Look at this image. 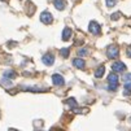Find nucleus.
I'll return each instance as SVG.
<instances>
[{"instance_id": "obj_1", "label": "nucleus", "mask_w": 131, "mask_h": 131, "mask_svg": "<svg viewBox=\"0 0 131 131\" xmlns=\"http://www.w3.org/2000/svg\"><path fill=\"white\" fill-rule=\"evenodd\" d=\"M108 83H109V91H116L118 87V77L117 74L112 73L108 75Z\"/></svg>"}, {"instance_id": "obj_2", "label": "nucleus", "mask_w": 131, "mask_h": 131, "mask_svg": "<svg viewBox=\"0 0 131 131\" xmlns=\"http://www.w3.org/2000/svg\"><path fill=\"white\" fill-rule=\"evenodd\" d=\"M118 53H119V51H118L117 46H110L106 49V56H108L109 59H117L118 57Z\"/></svg>"}, {"instance_id": "obj_3", "label": "nucleus", "mask_w": 131, "mask_h": 131, "mask_svg": "<svg viewBox=\"0 0 131 131\" xmlns=\"http://www.w3.org/2000/svg\"><path fill=\"white\" fill-rule=\"evenodd\" d=\"M88 30L93 35H99L100 34V25L96 21H91L90 22V26H88Z\"/></svg>"}, {"instance_id": "obj_4", "label": "nucleus", "mask_w": 131, "mask_h": 131, "mask_svg": "<svg viewBox=\"0 0 131 131\" xmlns=\"http://www.w3.org/2000/svg\"><path fill=\"white\" fill-rule=\"evenodd\" d=\"M40 21L43 24H51L53 21V17H52V14L49 12H43L40 14Z\"/></svg>"}, {"instance_id": "obj_5", "label": "nucleus", "mask_w": 131, "mask_h": 131, "mask_svg": "<svg viewBox=\"0 0 131 131\" xmlns=\"http://www.w3.org/2000/svg\"><path fill=\"white\" fill-rule=\"evenodd\" d=\"M64 77H61L60 74H53L52 75V83L54 86H62L64 84Z\"/></svg>"}, {"instance_id": "obj_6", "label": "nucleus", "mask_w": 131, "mask_h": 131, "mask_svg": "<svg viewBox=\"0 0 131 131\" xmlns=\"http://www.w3.org/2000/svg\"><path fill=\"white\" fill-rule=\"evenodd\" d=\"M112 68H113V70H114L116 73H122V71H125L126 65H125L123 62H121V61H116L113 65H112Z\"/></svg>"}, {"instance_id": "obj_7", "label": "nucleus", "mask_w": 131, "mask_h": 131, "mask_svg": "<svg viewBox=\"0 0 131 131\" xmlns=\"http://www.w3.org/2000/svg\"><path fill=\"white\" fill-rule=\"evenodd\" d=\"M42 61H43V64H46V65H52L53 62H54V57H53V54H51V53H46L44 56H43V59H42Z\"/></svg>"}, {"instance_id": "obj_8", "label": "nucleus", "mask_w": 131, "mask_h": 131, "mask_svg": "<svg viewBox=\"0 0 131 131\" xmlns=\"http://www.w3.org/2000/svg\"><path fill=\"white\" fill-rule=\"evenodd\" d=\"M73 65L75 68H78V69H84V60L83 59H74Z\"/></svg>"}, {"instance_id": "obj_9", "label": "nucleus", "mask_w": 131, "mask_h": 131, "mask_svg": "<svg viewBox=\"0 0 131 131\" xmlns=\"http://www.w3.org/2000/svg\"><path fill=\"white\" fill-rule=\"evenodd\" d=\"M53 5L56 7V9H59V10H62L66 5V3L64 2V0H54L53 2Z\"/></svg>"}, {"instance_id": "obj_10", "label": "nucleus", "mask_w": 131, "mask_h": 131, "mask_svg": "<svg viewBox=\"0 0 131 131\" xmlns=\"http://www.w3.org/2000/svg\"><path fill=\"white\" fill-rule=\"evenodd\" d=\"M70 36H71V29L65 27L64 31H62V39H64V40H69Z\"/></svg>"}, {"instance_id": "obj_11", "label": "nucleus", "mask_w": 131, "mask_h": 131, "mask_svg": "<svg viewBox=\"0 0 131 131\" xmlns=\"http://www.w3.org/2000/svg\"><path fill=\"white\" fill-rule=\"evenodd\" d=\"M104 71H105V66H99L97 69H96V71H95V77L96 78H101L103 77V74H104Z\"/></svg>"}, {"instance_id": "obj_12", "label": "nucleus", "mask_w": 131, "mask_h": 131, "mask_svg": "<svg viewBox=\"0 0 131 131\" xmlns=\"http://www.w3.org/2000/svg\"><path fill=\"white\" fill-rule=\"evenodd\" d=\"M125 96H128V95H131V82H128V83H125Z\"/></svg>"}, {"instance_id": "obj_13", "label": "nucleus", "mask_w": 131, "mask_h": 131, "mask_svg": "<svg viewBox=\"0 0 131 131\" xmlns=\"http://www.w3.org/2000/svg\"><path fill=\"white\" fill-rule=\"evenodd\" d=\"M4 77H7V78L9 77V78L12 79V78H14V77H16V73H14V71H12V70H7V71L4 73Z\"/></svg>"}, {"instance_id": "obj_14", "label": "nucleus", "mask_w": 131, "mask_h": 131, "mask_svg": "<svg viewBox=\"0 0 131 131\" xmlns=\"http://www.w3.org/2000/svg\"><path fill=\"white\" fill-rule=\"evenodd\" d=\"M60 54L62 56L64 59H66L68 56H69V48H62V49L60 51Z\"/></svg>"}, {"instance_id": "obj_15", "label": "nucleus", "mask_w": 131, "mask_h": 131, "mask_svg": "<svg viewBox=\"0 0 131 131\" xmlns=\"http://www.w3.org/2000/svg\"><path fill=\"white\" fill-rule=\"evenodd\" d=\"M66 103H68V104H69V105L71 106V109L77 106V101L74 100V99H68V100H66Z\"/></svg>"}, {"instance_id": "obj_16", "label": "nucleus", "mask_w": 131, "mask_h": 131, "mask_svg": "<svg viewBox=\"0 0 131 131\" xmlns=\"http://www.w3.org/2000/svg\"><path fill=\"white\" fill-rule=\"evenodd\" d=\"M2 84H4V86H7V87H9V86H12V82L7 78V77H4L3 79H2Z\"/></svg>"}, {"instance_id": "obj_17", "label": "nucleus", "mask_w": 131, "mask_h": 131, "mask_svg": "<svg viewBox=\"0 0 131 131\" xmlns=\"http://www.w3.org/2000/svg\"><path fill=\"white\" fill-rule=\"evenodd\" d=\"M123 81H125V83L131 82V74L130 73H127V74H125V75H123Z\"/></svg>"}, {"instance_id": "obj_18", "label": "nucleus", "mask_w": 131, "mask_h": 131, "mask_svg": "<svg viewBox=\"0 0 131 131\" xmlns=\"http://www.w3.org/2000/svg\"><path fill=\"white\" fill-rule=\"evenodd\" d=\"M105 2H106V7L108 8L114 7V4H116V0H105Z\"/></svg>"}, {"instance_id": "obj_19", "label": "nucleus", "mask_w": 131, "mask_h": 131, "mask_svg": "<svg viewBox=\"0 0 131 131\" xmlns=\"http://www.w3.org/2000/svg\"><path fill=\"white\" fill-rule=\"evenodd\" d=\"M78 53H79L81 56H87V54H88V51H87V49H79Z\"/></svg>"}, {"instance_id": "obj_20", "label": "nucleus", "mask_w": 131, "mask_h": 131, "mask_svg": "<svg viewBox=\"0 0 131 131\" xmlns=\"http://www.w3.org/2000/svg\"><path fill=\"white\" fill-rule=\"evenodd\" d=\"M119 16H121L119 13H114V14H112V20H113V21H114V20H118Z\"/></svg>"}, {"instance_id": "obj_21", "label": "nucleus", "mask_w": 131, "mask_h": 131, "mask_svg": "<svg viewBox=\"0 0 131 131\" xmlns=\"http://www.w3.org/2000/svg\"><path fill=\"white\" fill-rule=\"evenodd\" d=\"M127 54H128L130 57H131V48H128V51H127Z\"/></svg>"}]
</instances>
